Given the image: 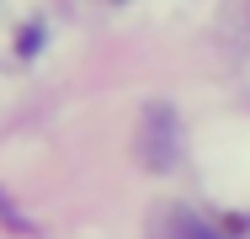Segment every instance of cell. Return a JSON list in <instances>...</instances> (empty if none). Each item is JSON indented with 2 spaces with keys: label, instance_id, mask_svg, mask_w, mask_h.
<instances>
[]
</instances>
